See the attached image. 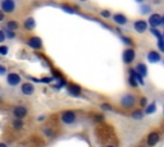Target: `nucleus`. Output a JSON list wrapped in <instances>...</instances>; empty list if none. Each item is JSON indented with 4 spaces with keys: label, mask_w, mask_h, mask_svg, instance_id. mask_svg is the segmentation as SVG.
I'll use <instances>...</instances> for the list:
<instances>
[{
    "label": "nucleus",
    "mask_w": 164,
    "mask_h": 147,
    "mask_svg": "<svg viewBox=\"0 0 164 147\" xmlns=\"http://www.w3.org/2000/svg\"><path fill=\"white\" fill-rule=\"evenodd\" d=\"M60 120L62 123L65 125H71L76 122V113L72 110H65V111H62L60 114Z\"/></svg>",
    "instance_id": "nucleus-1"
},
{
    "label": "nucleus",
    "mask_w": 164,
    "mask_h": 147,
    "mask_svg": "<svg viewBox=\"0 0 164 147\" xmlns=\"http://www.w3.org/2000/svg\"><path fill=\"white\" fill-rule=\"evenodd\" d=\"M135 104H136V97L133 95H131V93H127V95L121 97V105L124 109H131L132 106H135Z\"/></svg>",
    "instance_id": "nucleus-2"
},
{
    "label": "nucleus",
    "mask_w": 164,
    "mask_h": 147,
    "mask_svg": "<svg viewBox=\"0 0 164 147\" xmlns=\"http://www.w3.org/2000/svg\"><path fill=\"white\" fill-rule=\"evenodd\" d=\"M0 7H1L3 13H12L16 9V3L13 0H4V1L0 3Z\"/></svg>",
    "instance_id": "nucleus-3"
},
{
    "label": "nucleus",
    "mask_w": 164,
    "mask_h": 147,
    "mask_svg": "<svg viewBox=\"0 0 164 147\" xmlns=\"http://www.w3.org/2000/svg\"><path fill=\"white\" fill-rule=\"evenodd\" d=\"M27 113H28L27 108L22 106V105H18V106H16V108L13 109V115L16 116L17 119H21V120H22L23 118L27 115Z\"/></svg>",
    "instance_id": "nucleus-4"
},
{
    "label": "nucleus",
    "mask_w": 164,
    "mask_h": 147,
    "mask_svg": "<svg viewBox=\"0 0 164 147\" xmlns=\"http://www.w3.org/2000/svg\"><path fill=\"white\" fill-rule=\"evenodd\" d=\"M135 56H136V52L133 49H126L123 51V61L126 64H131L133 60H135Z\"/></svg>",
    "instance_id": "nucleus-5"
},
{
    "label": "nucleus",
    "mask_w": 164,
    "mask_h": 147,
    "mask_svg": "<svg viewBox=\"0 0 164 147\" xmlns=\"http://www.w3.org/2000/svg\"><path fill=\"white\" fill-rule=\"evenodd\" d=\"M159 140H160L159 133H158L156 131H154V132H151V133H149L148 140H146V143H148L149 146H155L158 142H159Z\"/></svg>",
    "instance_id": "nucleus-6"
},
{
    "label": "nucleus",
    "mask_w": 164,
    "mask_h": 147,
    "mask_svg": "<svg viewBox=\"0 0 164 147\" xmlns=\"http://www.w3.org/2000/svg\"><path fill=\"white\" fill-rule=\"evenodd\" d=\"M27 45L30 46V48H32V49L38 50V49L43 48V41H41L40 37H36V36H35V37H31V39H28Z\"/></svg>",
    "instance_id": "nucleus-7"
},
{
    "label": "nucleus",
    "mask_w": 164,
    "mask_h": 147,
    "mask_svg": "<svg viewBox=\"0 0 164 147\" xmlns=\"http://www.w3.org/2000/svg\"><path fill=\"white\" fill-rule=\"evenodd\" d=\"M7 81H8V84H9V86H17L21 82V77L17 73H9L7 77Z\"/></svg>",
    "instance_id": "nucleus-8"
},
{
    "label": "nucleus",
    "mask_w": 164,
    "mask_h": 147,
    "mask_svg": "<svg viewBox=\"0 0 164 147\" xmlns=\"http://www.w3.org/2000/svg\"><path fill=\"white\" fill-rule=\"evenodd\" d=\"M133 27H135V29L139 32V33H142V32H145L146 28H148V23H146L145 20L139 19V20H136V22L133 23Z\"/></svg>",
    "instance_id": "nucleus-9"
},
{
    "label": "nucleus",
    "mask_w": 164,
    "mask_h": 147,
    "mask_svg": "<svg viewBox=\"0 0 164 147\" xmlns=\"http://www.w3.org/2000/svg\"><path fill=\"white\" fill-rule=\"evenodd\" d=\"M162 20H163V18L159 16V14H153V16L149 18V23H150L151 27L155 28V27H158V26L162 23Z\"/></svg>",
    "instance_id": "nucleus-10"
},
{
    "label": "nucleus",
    "mask_w": 164,
    "mask_h": 147,
    "mask_svg": "<svg viewBox=\"0 0 164 147\" xmlns=\"http://www.w3.org/2000/svg\"><path fill=\"white\" fill-rule=\"evenodd\" d=\"M34 92H35L34 84L28 83V82H26V83L22 84V93L23 95H32Z\"/></svg>",
    "instance_id": "nucleus-11"
},
{
    "label": "nucleus",
    "mask_w": 164,
    "mask_h": 147,
    "mask_svg": "<svg viewBox=\"0 0 164 147\" xmlns=\"http://www.w3.org/2000/svg\"><path fill=\"white\" fill-rule=\"evenodd\" d=\"M68 91H69V93L72 96H80L81 95V92H82V90H81V87L78 86V84H69V87H68Z\"/></svg>",
    "instance_id": "nucleus-12"
},
{
    "label": "nucleus",
    "mask_w": 164,
    "mask_h": 147,
    "mask_svg": "<svg viewBox=\"0 0 164 147\" xmlns=\"http://www.w3.org/2000/svg\"><path fill=\"white\" fill-rule=\"evenodd\" d=\"M113 20H114L117 24H126V23H127V18L123 16V14H121V13L114 14V16H113Z\"/></svg>",
    "instance_id": "nucleus-13"
},
{
    "label": "nucleus",
    "mask_w": 164,
    "mask_h": 147,
    "mask_svg": "<svg viewBox=\"0 0 164 147\" xmlns=\"http://www.w3.org/2000/svg\"><path fill=\"white\" fill-rule=\"evenodd\" d=\"M148 59L151 63H156V61H160V55H159V52H156V51H150L148 54Z\"/></svg>",
    "instance_id": "nucleus-14"
},
{
    "label": "nucleus",
    "mask_w": 164,
    "mask_h": 147,
    "mask_svg": "<svg viewBox=\"0 0 164 147\" xmlns=\"http://www.w3.org/2000/svg\"><path fill=\"white\" fill-rule=\"evenodd\" d=\"M136 72L139 73L141 77H145V76L148 74V69H146V65H144V64H137Z\"/></svg>",
    "instance_id": "nucleus-15"
},
{
    "label": "nucleus",
    "mask_w": 164,
    "mask_h": 147,
    "mask_svg": "<svg viewBox=\"0 0 164 147\" xmlns=\"http://www.w3.org/2000/svg\"><path fill=\"white\" fill-rule=\"evenodd\" d=\"M131 116L133 118V119H141L142 116H144V111L142 110H135V111H132V114H131Z\"/></svg>",
    "instance_id": "nucleus-16"
},
{
    "label": "nucleus",
    "mask_w": 164,
    "mask_h": 147,
    "mask_svg": "<svg viewBox=\"0 0 164 147\" xmlns=\"http://www.w3.org/2000/svg\"><path fill=\"white\" fill-rule=\"evenodd\" d=\"M7 28L9 29V31H14V29L18 28V23H17L16 20H9V22L7 23Z\"/></svg>",
    "instance_id": "nucleus-17"
},
{
    "label": "nucleus",
    "mask_w": 164,
    "mask_h": 147,
    "mask_svg": "<svg viewBox=\"0 0 164 147\" xmlns=\"http://www.w3.org/2000/svg\"><path fill=\"white\" fill-rule=\"evenodd\" d=\"M25 27L27 28V29H32V28H34L35 27V20H34V18H27V19H26Z\"/></svg>",
    "instance_id": "nucleus-18"
},
{
    "label": "nucleus",
    "mask_w": 164,
    "mask_h": 147,
    "mask_svg": "<svg viewBox=\"0 0 164 147\" xmlns=\"http://www.w3.org/2000/svg\"><path fill=\"white\" fill-rule=\"evenodd\" d=\"M12 125H13L16 129H21V128L23 127V122L21 119H16L13 123H12Z\"/></svg>",
    "instance_id": "nucleus-19"
},
{
    "label": "nucleus",
    "mask_w": 164,
    "mask_h": 147,
    "mask_svg": "<svg viewBox=\"0 0 164 147\" xmlns=\"http://www.w3.org/2000/svg\"><path fill=\"white\" fill-rule=\"evenodd\" d=\"M155 109H156V105H155V102H153L151 105H149V108L146 109V111H145V114H151L153 111H155Z\"/></svg>",
    "instance_id": "nucleus-20"
},
{
    "label": "nucleus",
    "mask_w": 164,
    "mask_h": 147,
    "mask_svg": "<svg viewBox=\"0 0 164 147\" xmlns=\"http://www.w3.org/2000/svg\"><path fill=\"white\" fill-rule=\"evenodd\" d=\"M128 81H130V84H131L132 87H137V84H139L137 79H136L135 77H132V76H130V79H128Z\"/></svg>",
    "instance_id": "nucleus-21"
},
{
    "label": "nucleus",
    "mask_w": 164,
    "mask_h": 147,
    "mask_svg": "<svg viewBox=\"0 0 164 147\" xmlns=\"http://www.w3.org/2000/svg\"><path fill=\"white\" fill-rule=\"evenodd\" d=\"M151 33H153L155 37H158V40H163L162 39V35H160V32L158 31L156 28H151Z\"/></svg>",
    "instance_id": "nucleus-22"
},
{
    "label": "nucleus",
    "mask_w": 164,
    "mask_h": 147,
    "mask_svg": "<svg viewBox=\"0 0 164 147\" xmlns=\"http://www.w3.org/2000/svg\"><path fill=\"white\" fill-rule=\"evenodd\" d=\"M44 133H45L46 137H53V136H54V131H53V129H45Z\"/></svg>",
    "instance_id": "nucleus-23"
},
{
    "label": "nucleus",
    "mask_w": 164,
    "mask_h": 147,
    "mask_svg": "<svg viewBox=\"0 0 164 147\" xmlns=\"http://www.w3.org/2000/svg\"><path fill=\"white\" fill-rule=\"evenodd\" d=\"M140 105H141V108L148 106V100H146V97H141V99H140Z\"/></svg>",
    "instance_id": "nucleus-24"
},
{
    "label": "nucleus",
    "mask_w": 164,
    "mask_h": 147,
    "mask_svg": "<svg viewBox=\"0 0 164 147\" xmlns=\"http://www.w3.org/2000/svg\"><path fill=\"white\" fill-rule=\"evenodd\" d=\"M8 52V48L7 46H1V48H0V54L1 55H5Z\"/></svg>",
    "instance_id": "nucleus-25"
},
{
    "label": "nucleus",
    "mask_w": 164,
    "mask_h": 147,
    "mask_svg": "<svg viewBox=\"0 0 164 147\" xmlns=\"http://www.w3.org/2000/svg\"><path fill=\"white\" fill-rule=\"evenodd\" d=\"M158 46H159V49L162 50V51H164V41H163V40H159V41H158Z\"/></svg>",
    "instance_id": "nucleus-26"
},
{
    "label": "nucleus",
    "mask_w": 164,
    "mask_h": 147,
    "mask_svg": "<svg viewBox=\"0 0 164 147\" xmlns=\"http://www.w3.org/2000/svg\"><path fill=\"white\" fill-rule=\"evenodd\" d=\"M122 40H123L124 42L127 44V45H132V40H131V39H128V37H123V39H122Z\"/></svg>",
    "instance_id": "nucleus-27"
},
{
    "label": "nucleus",
    "mask_w": 164,
    "mask_h": 147,
    "mask_svg": "<svg viewBox=\"0 0 164 147\" xmlns=\"http://www.w3.org/2000/svg\"><path fill=\"white\" fill-rule=\"evenodd\" d=\"M101 16L105 17V18H108V17H110V13L108 10H103V12H101Z\"/></svg>",
    "instance_id": "nucleus-28"
},
{
    "label": "nucleus",
    "mask_w": 164,
    "mask_h": 147,
    "mask_svg": "<svg viewBox=\"0 0 164 147\" xmlns=\"http://www.w3.org/2000/svg\"><path fill=\"white\" fill-rule=\"evenodd\" d=\"M103 109H106V110H113V108L110 106V105H106V104L103 105Z\"/></svg>",
    "instance_id": "nucleus-29"
},
{
    "label": "nucleus",
    "mask_w": 164,
    "mask_h": 147,
    "mask_svg": "<svg viewBox=\"0 0 164 147\" xmlns=\"http://www.w3.org/2000/svg\"><path fill=\"white\" fill-rule=\"evenodd\" d=\"M50 81H51V78H43L41 79V82H44V83H49Z\"/></svg>",
    "instance_id": "nucleus-30"
},
{
    "label": "nucleus",
    "mask_w": 164,
    "mask_h": 147,
    "mask_svg": "<svg viewBox=\"0 0 164 147\" xmlns=\"http://www.w3.org/2000/svg\"><path fill=\"white\" fill-rule=\"evenodd\" d=\"M4 31H0V41H4Z\"/></svg>",
    "instance_id": "nucleus-31"
},
{
    "label": "nucleus",
    "mask_w": 164,
    "mask_h": 147,
    "mask_svg": "<svg viewBox=\"0 0 164 147\" xmlns=\"http://www.w3.org/2000/svg\"><path fill=\"white\" fill-rule=\"evenodd\" d=\"M0 70H1V73H5V67L1 65V67H0Z\"/></svg>",
    "instance_id": "nucleus-32"
},
{
    "label": "nucleus",
    "mask_w": 164,
    "mask_h": 147,
    "mask_svg": "<svg viewBox=\"0 0 164 147\" xmlns=\"http://www.w3.org/2000/svg\"><path fill=\"white\" fill-rule=\"evenodd\" d=\"M3 19H4V13L1 12V13H0V20H3Z\"/></svg>",
    "instance_id": "nucleus-33"
},
{
    "label": "nucleus",
    "mask_w": 164,
    "mask_h": 147,
    "mask_svg": "<svg viewBox=\"0 0 164 147\" xmlns=\"http://www.w3.org/2000/svg\"><path fill=\"white\" fill-rule=\"evenodd\" d=\"M8 36H9V37H14V33H13V32H9V33H8Z\"/></svg>",
    "instance_id": "nucleus-34"
},
{
    "label": "nucleus",
    "mask_w": 164,
    "mask_h": 147,
    "mask_svg": "<svg viewBox=\"0 0 164 147\" xmlns=\"http://www.w3.org/2000/svg\"><path fill=\"white\" fill-rule=\"evenodd\" d=\"M0 147H7V145L5 143H0Z\"/></svg>",
    "instance_id": "nucleus-35"
},
{
    "label": "nucleus",
    "mask_w": 164,
    "mask_h": 147,
    "mask_svg": "<svg viewBox=\"0 0 164 147\" xmlns=\"http://www.w3.org/2000/svg\"><path fill=\"white\" fill-rule=\"evenodd\" d=\"M106 147H114V146H106Z\"/></svg>",
    "instance_id": "nucleus-36"
},
{
    "label": "nucleus",
    "mask_w": 164,
    "mask_h": 147,
    "mask_svg": "<svg viewBox=\"0 0 164 147\" xmlns=\"http://www.w3.org/2000/svg\"><path fill=\"white\" fill-rule=\"evenodd\" d=\"M163 110H164V108H163Z\"/></svg>",
    "instance_id": "nucleus-37"
},
{
    "label": "nucleus",
    "mask_w": 164,
    "mask_h": 147,
    "mask_svg": "<svg viewBox=\"0 0 164 147\" xmlns=\"http://www.w3.org/2000/svg\"><path fill=\"white\" fill-rule=\"evenodd\" d=\"M163 20H164V18H163Z\"/></svg>",
    "instance_id": "nucleus-38"
}]
</instances>
